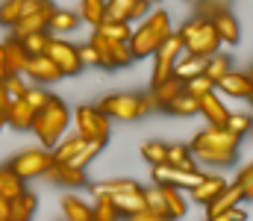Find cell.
Wrapping results in <instances>:
<instances>
[{"mask_svg": "<svg viewBox=\"0 0 253 221\" xmlns=\"http://www.w3.org/2000/svg\"><path fill=\"white\" fill-rule=\"evenodd\" d=\"M47 39H50V33H47V30H39V33H27V36H24V39H18V42L24 44V50H27V53H44Z\"/></svg>", "mask_w": 253, "mask_h": 221, "instance_id": "e575fe53", "label": "cell"}, {"mask_svg": "<svg viewBox=\"0 0 253 221\" xmlns=\"http://www.w3.org/2000/svg\"><path fill=\"white\" fill-rule=\"evenodd\" d=\"M68 124H71V112H68L65 100L50 94V97L44 100V106H39V109H36L30 130L39 136V142H42L44 147H53L65 136Z\"/></svg>", "mask_w": 253, "mask_h": 221, "instance_id": "7a4b0ae2", "label": "cell"}, {"mask_svg": "<svg viewBox=\"0 0 253 221\" xmlns=\"http://www.w3.org/2000/svg\"><path fill=\"white\" fill-rule=\"evenodd\" d=\"M197 112L209 121V127H224V121H227V115H230V109H227L224 100L215 94V88L197 97Z\"/></svg>", "mask_w": 253, "mask_h": 221, "instance_id": "9a60e30c", "label": "cell"}, {"mask_svg": "<svg viewBox=\"0 0 253 221\" xmlns=\"http://www.w3.org/2000/svg\"><path fill=\"white\" fill-rule=\"evenodd\" d=\"M62 213L68 221H91V207L83 204V201H77L74 195H68L62 201Z\"/></svg>", "mask_w": 253, "mask_h": 221, "instance_id": "d6a6232c", "label": "cell"}, {"mask_svg": "<svg viewBox=\"0 0 253 221\" xmlns=\"http://www.w3.org/2000/svg\"><path fill=\"white\" fill-rule=\"evenodd\" d=\"M239 136H233L227 127H209L203 133L194 136V142L189 145L191 156L200 159L203 165H218L227 168L239 159Z\"/></svg>", "mask_w": 253, "mask_h": 221, "instance_id": "6da1fadb", "label": "cell"}, {"mask_svg": "<svg viewBox=\"0 0 253 221\" xmlns=\"http://www.w3.org/2000/svg\"><path fill=\"white\" fill-rule=\"evenodd\" d=\"M215 221H248V213L236 204V207H230V210H224V213H218Z\"/></svg>", "mask_w": 253, "mask_h": 221, "instance_id": "f6af8a7d", "label": "cell"}, {"mask_svg": "<svg viewBox=\"0 0 253 221\" xmlns=\"http://www.w3.org/2000/svg\"><path fill=\"white\" fill-rule=\"evenodd\" d=\"M106 18V0H80V21L97 27Z\"/></svg>", "mask_w": 253, "mask_h": 221, "instance_id": "f1b7e54d", "label": "cell"}, {"mask_svg": "<svg viewBox=\"0 0 253 221\" xmlns=\"http://www.w3.org/2000/svg\"><path fill=\"white\" fill-rule=\"evenodd\" d=\"M24 183H27V180H24V177H18L9 165H3V168H0V195H3L6 201H12L15 195H21V192L27 189Z\"/></svg>", "mask_w": 253, "mask_h": 221, "instance_id": "484cf974", "label": "cell"}, {"mask_svg": "<svg viewBox=\"0 0 253 221\" xmlns=\"http://www.w3.org/2000/svg\"><path fill=\"white\" fill-rule=\"evenodd\" d=\"M183 88H186L189 94H194V97H200V94L212 91V88H215V83H212L206 74H197V77H191V80H186V83H183Z\"/></svg>", "mask_w": 253, "mask_h": 221, "instance_id": "d590c367", "label": "cell"}, {"mask_svg": "<svg viewBox=\"0 0 253 221\" xmlns=\"http://www.w3.org/2000/svg\"><path fill=\"white\" fill-rule=\"evenodd\" d=\"M242 201H245L242 189L227 183V186H224V189H221V192L209 201V204H206V219L215 221V216H218V213H224V210H230V207H236V204H242Z\"/></svg>", "mask_w": 253, "mask_h": 221, "instance_id": "d6986e66", "label": "cell"}, {"mask_svg": "<svg viewBox=\"0 0 253 221\" xmlns=\"http://www.w3.org/2000/svg\"><path fill=\"white\" fill-rule=\"evenodd\" d=\"M74 124H77V136H83L85 142H100V145L109 142V118L97 106H80Z\"/></svg>", "mask_w": 253, "mask_h": 221, "instance_id": "ba28073f", "label": "cell"}, {"mask_svg": "<svg viewBox=\"0 0 253 221\" xmlns=\"http://www.w3.org/2000/svg\"><path fill=\"white\" fill-rule=\"evenodd\" d=\"M85 186L94 195H106L121 216H132L144 207V198H141L144 186L135 180H103V183H85Z\"/></svg>", "mask_w": 253, "mask_h": 221, "instance_id": "277c9868", "label": "cell"}, {"mask_svg": "<svg viewBox=\"0 0 253 221\" xmlns=\"http://www.w3.org/2000/svg\"><path fill=\"white\" fill-rule=\"evenodd\" d=\"M97 109L106 118H115V121H135V118L147 115L150 109H156V103H153V94H144V97H138V94H109V97L100 100Z\"/></svg>", "mask_w": 253, "mask_h": 221, "instance_id": "8992f818", "label": "cell"}, {"mask_svg": "<svg viewBox=\"0 0 253 221\" xmlns=\"http://www.w3.org/2000/svg\"><path fill=\"white\" fill-rule=\"evenodd\" d=\"M197 6V15H203V18H212V12H218V9H227V3L230 0H189Z\"/></svg>", "mask_w": 253, "mask_h": 221, "instance_id": "b9f144b4", "label": "cell"}, {"mask_svg": "<svg viewBox=\"0 0 253 221\" xmlns=\"http://www.w3.org/2000/svg\"><path fill=\"white\" fill-rule=\"evenodd\" d=\"M203 65H206V56H194V53H189V56H183V59H177L174 62V77H180L183 83L186 80H191V77H197V74H203Z\"/></svg>", "mask_w": 253, "mask_h": 221, "instance_id": "4316f807", "label": "cell"}, {"mask_svg": "<svg viewBox=\"0 0 253 221\" xmlns=\"http://www.w3.org/2000/svg\"><path fill=\"white\" fill-rule=\"evenodd\" d=\"M77 24H80V15H77V12L53 9V15H50V21H47V33H50V36H65V33L77 30Z\"/></svg>", "mask_w": 253, "mask_h": 221, "instance_id": "d4e9b609", "label": "cell"}, {"mask_svg": "<svg viewBox=\"0 0 253 221\" xmlns=\"http://www.w3.org/2000/svg\"><path fill=\"white\" fill-rule=\"evenodd\" d=\"M24 77H30V80H36L39 86H47V83H56V80H62V74L59 68L50 62V56L47 53H27V62H24Z\"/></svg>", "mask_w": 253, "mask_h": 221, "instance_id": "7c38bea8", "label": "cell"}, {"mask_svg": "<svg viewBox=\"0 0 253 221\" xmlns=\"http://www.w3.org/2000/svg\"><path fill=\"white\" fill-rule=\"evenodd\" d=\"M3 88H6L9 100L21 97V94L27 91V86H24V74H9V77H3Z\"/></svg>", "mask_w": 253, "mask_h": 221, "instance_id": "60d3db41", "label": "cell"}, {"mask_svg": "<svg viewBox=\"0 0 253 221\" xmlns=\"http://www.w3.org/2000/svg\"><path fill=\"white\" fill-rule=\"evenodd\" d=\"M77 50H80V62H83V68H85V65H97V53H94L91 44H83V47H77Z\"/></svg>", "mask_w": 253, "mask_h": 221, "instance_id": "bcb514c9", "label": "cell"}, {"mask_svg": "<svg viewBox=\"0 0 253 221\" xmlns=\"http://www.w3.org/2000/svg\"><path fill=\"white\" fill-rule=\"evenodd\" d=\"M6 216H9V201L0 195V221H6Z\"/></svg>", "mask_w": 253, "mask_h": 221, "instance_id": "7dc6e473", "label": "cell"}, {"mask_svg": "<svg viewBox=\"0 0 253 221\" xmlns=\"http://www.w3.org/2000/svg\"><path fill=\"white\" fill-rule=\"evenodd\" d=\"M227 71H230V56H227V53H218V50H215V53H209V56H206L203 74H206L212 83H218Z\"/></svg>", "mask_w": 253, "mask_h": 221, "instance_id": "4dcf8cb0", "label": "cell"}, {"mask_svg": "<svg viewBox=\"0 0 253 221\" xmlns=\"http://www.w3.org/2000/svg\"><path fill=\"white\" fill-rule=\"evenodd\" d=\"M180 91H183V80L171 74L168 80L156 83L150 94H153V103H156V109H168V103H171V100H174V97H177Z\"/></svg>", "mask_w": 253, "mask_h": 221, "instance_id": "603a6c76", "label": "cell"}, {"mask_svg": "<svg viewBox=\"0 0 253 221\" xmlns=\"http://www.w3.org/2000/svg\"><path fill=\"white\" fill-rule=\"evenodd\" d=\"M165 112H171V115H183V118H189V115H197V97L194 94H189L186 88L168 103V109Z\"/></svg>", "mask_w": 253, "mask_h": 221, "instance_id": "f546056e", "label": "cell"}, {"mask_svg": "<svg viewBox=\"0 0 253 221\" xmlns=\"http://www.w3.org/2000/svg\"><path fill=\"white\" fill-rule=\"evenodd\" d=\"M165 153H168V145H162V142H144V145H141V156H144L150 165L165 162Z\"/></svg>", "mask_w": 253, "mask_h": 221, "instance_id": "f35d334b", "label": "cell"}, {"mask_svg": "<svg viewBox=\"0 0 253 221\" xmlns=\"http://www.w3.org/2000/svg\"><path fill=\"white\" fill-rule=\"evenodd\" d=\"M3 44V65H6V77L9 74H21L24 71V62H27V50L18 39H9V42H0Z\"/></svg>", "mask_w": 253, "mask_h": 221, "instance_id": "7402d4cb", "label": "cell"}, {"mask_svg": "<svg viewBox=\"0 0 253 221\" xmlns=\"http://www.w3.org/2000/svg\"><path fill=\"white\" fill-rule=\"evenodd\" d=\"M147 3H150V6H153V3H159V0H147Z\"/></svg>", "mask_w": 253, "mask_h": 221, "instance_id": "681fc988", "label": "cell"}, {"mask_svg": "<svg viewBox=\"0 0 253 221\" xmlns=\"http://www.w3.org/2000/svg\"><path fill=\"white\" fill-rule=\"evenodd\" d=\"M171 33V18L168 12L156 9V12H147L141 27H132V36H129V50H132V59H147L153 56V50L159 47V42Z\"/></svg>", "mask_w": 253, "mask_h": 221, "instance_id": "3957f363", "label": "cell"}, {"mask_svg": "<svg viewBox=\"0 0 253 221\" xmlns=\"http://www.w3.org/2000/svg\"><path fill=\"white\" fill-rule=\"evenodd\" d=\"M236 186L242 189L245 201H248V198H253V165H245V168L239 171V180H236Z\"/></svg>", "mask_w": 253, "mask_h": 221, "instance_id": "7bdbcfd3", "label": "cell"}, {"mask_svg": "<svg viewBox=\"0 0 253 221\" xmlns=\"http://www.w3.org/2000/svg\"><path fill=\"white\" fill-rule=\"evenodd\" d=\"M180 42H183V50H186V53H194V56H209V53H215L218 44H221V39H218L212 21L203 18V15L191 18L189 24L180 30Z\"/></svg>", "mask_w": 253, "mask_h": 221, "instance_id": "5b68a950", "label": "cell"}, {"mask_svg": "<svg viewBox=\"0 0 253 221\" xmlns=\"http://www.w3.org/2000/svg\"><path fill=\"white\" fill-rule=\"evenodd\" d=\"M224 127H227L233 136H239V139H242V136H248V133H251V115H242V112H239V115H227Z\"/></svg>", "mask_w": 253, "mask_h": 221, "instance_id": "8d00e7d4", "label": "cell"}, {"mask_svg": "<svg viewBox=\"0 0 253 221\" xmlns=\"http://www.w3.org/2000/svg\"><path fill=\"white\" fill-rule=\"evenodd\" d=\"M6 127V109H0V130Z\"/></svg>", "mask_w": 253, "mask_h": 221, "instance_id": "c3c4849f", "label": "cell"}, {"mask_svg": "<svg viewBox=\"0 0 253 221\" xmlns=\"http://www.w3.org/2000/svg\"><path fill=\"white\" fill-rule=\"evenodd\" d=\"M44 53L50 56V62L59 68V74H62V77H77V74L83 71L80 50H77L74 44H68L65 39H59V36H50V39H47Z\"/></svg>", "mask_w": 253, "mask_h": 221, "instance_id": "30bf717a", "label": "cell"}, {"mask_svg": "<svg viewBox=\"0 0 253 221\" xmlns=\"http://www.w3.org/2000/svg\"><path fill=\"white\" fill-rule=\"evenodd\" d=\"M53 0H24L21 3V15L12 24V39H24L27 33H39L47 30V21L53 15Z\"/></svg>", "mask_w": 253, "mask_h": 221, "instance_id": "52a82bcc", "label": "cell"}, {"mask_svg": "<svg viewBox=\"0 0 253 221\" xmlns=\"http://www.w3.org/2000/svg\"><path fill=\"white\" fill-rule=\"evenodd\" d=\"M165 162L174 165V168H197L194 165V156H191L189 145H168V153H165Z\"/></svg>", "mask_w": 253, "mask_h": 221, "instance_id": "1f68e13d", "label": "cell"}, {"mask_svg": "<svg viewBox=\"0 0 253 221\" xmlns=\"http://www.w3.org/2000/svg\"><path fill=\"white\" fill-rule=\"evenodd\" d=\"M94 30L103 33V36L112 39V42H129V36H132V27H129L126 21H109V18H103Z\"/></svg>", "mask_w": 253, "mask_h": 221, "instance_id": "83f0119b", "label": "cell"}, {"mask_svg": "<svg viewBox=\"0 0 253 221\" xmlns=\"http://www.w3.org/2000/svg\"><path fill=\"white\" fill-rule=\"evenodd\" d=\"M33 115H36V109H33L24 97H15V100L9 103V109H6V124L15 127V130H30Z\"/></svg>", "mask_w": 253, "mask_h": 221, "instance_id": "44dd1931", "label": "cell"}, {"mask_svg": "<svg viewBox=\"0 0 253 221\" xmlns=\"http://www.w3.org/2000/svg\"><path fill=\"white\" fill-rule=\"evenodd\" d=\"M36 207H39L36 195L24 189L21 195H15V198L9 201V216H6V221H30L36 216Z\"/></svg>", "mask_w": 253, "mask_h": 221, "instance_id": "ffe728a7", "label": "cell"}, {"mask_svg": "<svg viewBox=\"0 0 253 221\" xmlns=\"http://www.w3.org/2000/svg\"><path fill=\"white\" fill-rule=\"evenodd\" d=\"M44 177H50L53 183L68 186V189H77V186H85V183H88L85 168H77V165H71V162H50L47 171H44Z\"/></svg>", "mask_w": 253, "mask_h": 221, "instance_id": "5bb4252c", "label": "cell"}, {"mask_svg": "<svg viewBox=\"0 0 253 221\" xmlns=\"http://www.w3.org/2000/svg\"><path fill=\"white\" fill-rule=\"evenodd\" d=\"M159 192H162V201H165L168 219H183V216H186V210H189V201L183 198V189L168 186V183H159Z\"/></svg>", "mask_w": 253, "mask_h": 221, "instance_id": "cb8c5ba5", "label": "cell"}, {"mask_svg": "<svg viewBox=\"0 0 253 221\" xmlns=\"http://www.w3.org/2000/svg\"><path fill=\"white\" fill-rule=\"evenodd\" d=\"M212 27H215V33H218V39L224 42V44H239V39H242V27H239V21L227 12V9H218V12H212Z\"/></svg>", "mask_w": 253, "mask_h": 221, "instance_id": "e0dca14e", "label": "cell"}, {"mask_svg": "<svg viewBox=\"0 0 253 221\" xmlns=\"http://www.w3.org/2000/svg\"><path fill=\"white\" fill-rule=\"evenodd\" d=\"M100 150H103V145H100V142H85V145L80 147V153L71 159V165H77V168H85V165H88V162H91V159L100 153Z\"/></svg>", "mask_w": 253, "mask_h": 221, "instance_id": "74e56055", "label": "cell"}, {"mask_svg": "<svg viewBox=\"0 0 253 221\" xmlns=\"http://www.w3.org/2000/svg\"><path fill=\"white\" fill-rule=\"evenodd\" d=\"M215 88H221V91L230 94V97H251V91H253L251 74L248 71H233V68H230V71L215 83Z\"/></svg>", "mask_w": 253, "mask_h": 221, "instance_id": "2e32d148", "label": "cell"}, {"mask_svg": "<svg viewBox=\"0 0 253 221\" xmlns=\"http://www.w3.org/2000/svg\"><path fill=\"white\" fill-rule=\"evenodd\" d=\"M94 207H91V221H115L121 213L115 210V204L106 198V195H94Z\"/></svg>", "mask_w": 253, "mask_h": 221, "instance_id": "836d02e7", "label": "cell"}, {"mask_svg": "<svg viewBox=\"0 0 253 221\" xmlns=\"http://www.w3.org/2000/svg\"><path fill=\"white\" fill-rule=\"evenodd\" d=\"M21 97H24V100H27V103H30L33 109H39V106H44V100H47L50 94H47L44 88H27V91H24Z\"/></svg>", "mask_w": 253, "mask_h": 221, "instance_id": "ee69618b", "label": "cell"}, {"mask_svg": "<svg viewBox=\"0 0 253 221\" xmlns=\"http://www.w3.org/2000/svg\"><path fill=\"white\" fill-rule=\"evenodd\" d=\"M50 162H53V156H50V150H47V147H33V150L18 153V156L9 162V168H12L18 177L33 180V177H42V174L47 171V165H50Z\"/></svg>", "mask_w": 253, "mask_h": 221, "instance_id": "8fae6325", "label": "cell"}, {"mask_svg": "<svg viewBox=\"0 0 253 221\" xmlns=\"http://www.w3.org/2000/svg\"><path fill=\"white\" fill-rule=\"evenodd\" d=\"M180 53H183L180 33H174V30H171V33L159 42V47L153 50V86L171 77V71H174V62L180 59Z\"/></svg>", "mask_w": 253, "mask_h": 221, "instance_id": "9c48e42d", "label": "cell"}, {"mask_svg": "<svg viewBox=\"0 0 253 221\" xmlns=\"http://www.w3.org/2000/svg\"><path fill=\"white\" fill-rule=\"evenodd\" d=\"M224 186H227V180H224L221 174H203L189 192H191V198H194V204H203V207H206Z\"/></svg>", "mask_w": 253, "mask_h": 221, "instance_id": "ac0fdd59", "label": "cell"}, {"mask_svg": "<svg viewBox=\"0 0 253 221\" xmlns=\"http://www.w3.org/2000/svg\"><path fill=\"white\" fill-rule=\"evenodd\" d=\"M21 3H24V0H3V3H0V24H3V27H12V24L18 21Z\"/></svg>", "mask_w": 253, "mask_h": 221, "instance_id": "ab89813d", "label": "cell"}, {"mask_svg": "<svg viewBox=\"0 0 253 221\" xmlns=\"http://www.w3.org/2000/svg\"><path fill=\"white\" fill-rule=\"evenodd\" d=\"M150 3L147 0H106V18L109 21H141L147 15Z\"/></svg>", "mask_w": 253, "mask_h": 221, "instance_id": "4fadbf2b", "label": "cell"}]
</instances>
